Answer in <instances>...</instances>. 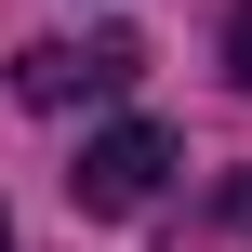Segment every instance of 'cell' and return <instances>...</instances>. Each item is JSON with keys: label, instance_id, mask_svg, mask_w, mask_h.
Segmentation results:
<instances>
[{"label": "cell", "instance_id": "5b68a950", "mask_svg": "<svg viewBox=\"0 0 252 252\" xmlns=\"http://www.w3.org/2000/svg\"><path fill=\"white\" fill-rule=\"evenodd\" d=\"M0 252H13V213H0Z\"/></svg>", "mask_w": 252, "mask_h": 252}, {"label": "cell", "instance_id": "3957f363", "mask_svg": "<svg viewBox=\"0 0 252 252\" xmlns=\"http://www.w3.org/2000/svg\"><path fill=\"white\" fill-rule=\"evenodd\" d=\"M226 66H239V93H252V0L226 13Z\"/></svg>", "mask_w": 252, "mask_h": 252}, {"label": "cell", "instance_id": "6da1fadb", "mask_svg": "<svg viewBox=\"0 0 252 252\" xmlns=\"http://www.w3.org/2000/svg\"><path fill=\"white\" fill-rule=\"evenodd\" d=\"M133 66H146V40H120V27H106V40H27V53H13V106H93V93H120Z\"/></svg>", "mask_w": 252, "mask_h": 252}, {"label": "cell", "instance_id": "277c9868", "mask_svg": "<svg viewBox=\"0 0 252 252\" xmlns=\"http://www.w3.org/2000/svg\"><path fill=\"white\" fill-rule=\"evenodd\" d=\"M226 226H239V239H252V173H226Z\"/></svg>", "mask_w": 252, "mask_h": 252}, {"label": "cell", "instance_id": "7a4b0ae2", "mask_svg": "<svg viewBox=\"0 0 252 252\" xmlns=\"http://www.w3.org/2000/svg\"><path fill=\"white\" fill-rule=\"evenodd\" d=\"M159 173H173V133H159V120H120V133H93V146H80V173H66V186H80V213H106V226H120V213H146V199H159Z\"/></svg>", "mask_w": 252, "mask_h": 252}]
</instances>
